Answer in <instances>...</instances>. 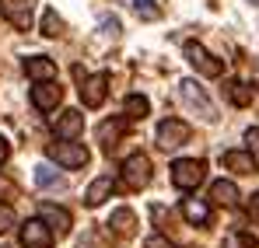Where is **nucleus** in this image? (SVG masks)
I'll return each mask as SVG.
<instances>
[{
	"label": "nucleus",
	"mask_w": 259,
	"mask_h": 248,
	"mask_svg": "<svg viewBox=\"0 0 259 248\" xmlns=\"http://www.w3.org/2000/svg\"><path fill=\"white\" fill-rule=\"evenodd\" d=\"M203 178H207V165L196 161V158H182V161L172 165V182H175V189H182V192L196 189Z\"/></svg>",
	"instance_id": "obj_1"
},
{
	"label": "nucleus",
	"mask_w": 259,
	"mask_h": 248,
	"mask_svg": "<svg viewBox=\"0 0 259 248\" xmlns=\"http://www.w3.org/2000/svg\"><path fill=\"white\" fill-rule=\"evenodd\" d=\"M123 185L126 189H147L151 185V158L147 154H130L123 161Z\"/></svg>",
	"instance_id": "obj_2"
},
{
	"label": "nucleus",
	"mask_w": 259,
	"mask_h": 248,
	"mask_svg": "<svg viewBox=\"0 0 259 248\" xmlns=\"http://www.w3.org/2000/svg\"><path fill=\"white\" fill-rule=\"evenodd\" d=\"M46 154L63 168H84L88 165V147L84 143H74V140H63V143H49Z\"/></svg>",
	"instance_id": "obj_3"
},
{
	"label": "nucleus",
	"mask_w": 259,
	"mask_h": 248,
	"mask_svg": "<svg viewBox=\"0 0 259 248\" xmlns=\"http://www.w3.org/2000/svg\"><path fill=\"white\" fill-rule=\"evenodd\" d=\"M186 60H189L193 70H200L203 77H221V74H224V63H221L217 56H210L200 42H186Z\"/></svg>",
	"instance_id": "obj_4"
},
{
	"label": "nucleus",
	"mask_w": 259,
	"mask_h": 248,
	"mask_svg": "<svg viewBox=\"0 0 259 248\" xmlns=\"http://www.w3.org/2000/svg\"><path fill=\"white\" fill-rule=\"evenodd\" d=\"M179 94H182V102L193 109V112H200V119H214V105H210V98L203 94V87L196 81H182L179 84Z\"/></svg>",
	"instance_id": "obj_5"
},
{
	"label": "nucleus",
	"mask_w": 259,
	"mask_h": 248,
	"mask_svg": "<svg viewBox=\"0 0 259 248\" xmlns=\"http://www.w3.org/2000/svg\"><path fill=\"white\" fill-rule=\"evenodd\" d=\"M105 94H109V74H95V77L81 81V102H84V109H102Z\"/></svg>",
	"instance_id": "obj_6"
},
{
	"label": "nucleus",
	"mask_w": 259,
	"mask_h": 248,
	"mask_svg": "<svg viewBox=\"0 0 259 248\" xmlns=\"http://www.w3.org/2000/svg\"><path fill=\"white\" fill-rule=\"evenodd\" d=\"M21 248H53V231L42 217L21 224Z\"/></svg>",
	"instance_id": "obj_7"
},
{
	"label": "nucleus",
	"mask_w": 259,
	"mask_h": 248,
	"mask_svg": "<svg viewBox=\"0 0 259 248\" xmlns=\"http://www.w3.org/2000/svg\"><path fill=\"white\" fill-rule=\"evenodd\" d=\"M0 14L21 32L32 28V0H0Z\"/></svg>",
	"instance_id": "obj_8"
},
{
	"label": "nucleus",
	"mask_w": 259,
	"mask_h": 248,
	"mask_svg": "<svg viewBox=\"0 0 259 248\" xmlns=\"http://www.w3.org/2000/svg\"><path fill=\"white\" fill-rule=\"evenodd\" d=\"M189 126L182 123V119H165V123L158 126V143L165 147V151H175V147H182L186 140H189Z\"/></svg>",
	"instance_id": "obj_9"
},
{
	"label": "nucleus",
	"mask_w": 259,
	"mask_h": 248,
	"mask_svg": "<svg viewBox=\"0 0 259 248\" xmlns=\"http://www.w3.org/2000/svg\"><path fill=\"white\" fill-rule=\"evenodd\" d=\"M60 98H63V91L53 81H39L32 87V105H35L39 112H53V109L60 105Z\"/></svg>",
	"instance_id": "obj_10"
},
{
	"label": "nucleus",
	"mask_w": 259,
	"mask_h": 248,
	"mask_svg": "<svg viewBox=\"0 0 259 248\" xmlns=\"http://www.w3.org/2000/svg\"><path fill=\"white\" fill-rule=\"evenodd\" d=\"M84 129V116L77 112V109H70V112H63L56 123H53V133L60 136V140H74L77 133Z\"/></svg>",
	"instance_id": "obj_11"
},
{
	"label": "nucleus",
	"mask_w": 259,
	"mask_h": 248,
	"mask_svg": "<svg viewBox=\"0 0 259 248\" xmlns=\"http://www.w3.org/2000/svg\"><path fill=\"white\" fill-rule=\"evenodd\" d=\"M25 74L32 81H56V63L49 56H28L25 60Z\"/></svg>",
	"instance_id": "obj_12"
},
{
	"label": "nucleus",
	"mask_w": 259,
	"mask_h": 248,
	"mask_svg": "<svg viewBox=\"0 0 259 248\" xmlns=\"http://www.w3.org/2000/svg\"><path fill=\"white\" fill-rule=\"evenodd\" d=\"M221 165L228 168V171H238V175H252V171L259 168L256 158H252V154H245V151H224Z\"/></svg>",
	"instance_id": "obj_13"
},
{
	"label": "nucleus",
	"mask_w": 259,
	"mask_h": 248,
	"mask_svg": "<svg viewBox=\"0 0 259 248\" xmlns=\"http://www.w3.org/2000/svg\"><path fill=\"white\" fill-rule=\"evenodd\" d=\"M39 213H42V220L49 224V231H56L60 238H63V234H70V213H67L63 207H49V203H46Z\"/></svg>",
	"instance_id": "obj_14"
},
{
	"label": "nucleus",
	"mask_w": 259,
	"mask_h": 248,
	"mask_svg": "<svg viewBox=\"0 0 259 248\" xmlns=\"http://www.w3.org/2000/svg\"><path fill=\"white\" fill-rule=\"evenodd\" d=\"M112 189H116V185H112V178H109V175L95 178V182L88 185V192H84V203H88V207H102V203L112 196Z\"/></svg>",
	"instance_id": "obj_15"
},
{
	"label": "nucleus",
	"mask_w": 259,
	"mask_h": 248,
	"mask_svg": "<svg viewBox=\"0 0 259 248\" xmlns=\"http://www.w3.org/2000/svg\"><path fill=\"white\" fill-rule=\"evenodd\" d=\"M210 200H214L217 207H235L238 203V185L228 182V178H217L214 185H210Z\"/></svg>",
	"instance_id": "obj_16"
},
{
	"label": "nucleus",
	"mask_w": 259,
	"mask_h": 248,
	"mask_svg": "<svg viewBox=\"0 0 259 248\" xmlns=\"http://www.w3.org/2000/svg\"><path fill=\"white\" fill-rule=\"evenodd\" d=\"M126 133V119H116V123H102L98 126V143L105 147V151H112L116 143H119V136Z\"/></svg>",
	"instance_id": "obj_17"
},
{
	"label": "nucleus",
	"mask_w": 259,
	"mask_h": 248,
	"mask_svg": "<svg viewBox=\"0 0 259 248\" xmlns=\"http://www.w3.org/2000/svg\"><path fill=\"white\" fill-rule=\"evenodd\" d=\"M182 217L189 224H210V207L203 200H182Z\"/></svg>",
	"instance_id": "obj_18"
},
{
	"label": "nucleus",
	"mask_w": 259,
	"mask_h": 248,
	"mask_svg": "<svg viewBox=\"0 0 259 248\" xmlns=\"http://www.w3.org/2000/svg\"><path fill=\"white\" fill-rule=\"evenodd\" d=\"M228 98H231V105H238V109H245V105H252V98H256V91L249 87L245 81H231L228 84Z\"/></svg>",
	"instance_id": "obj_19"
},
{
	"label": "nucleus",
	"mask_w": 259,
	"mask_h": 248,
	"mask_svg": "<svg viewBox=\"0 0 259 248\" xmlns=\"http://www.w3.org/2000/svg\"><path fill=\"white\" fill-rule=\"evenodd\" d=\"M109 227H112L116 234H133V227H137L133 210H116V213L109 217Z\"/></svg>",
	"instance_id": "obj_20"
},
{
	"label": "nucleus",
	"mask_w": 259,
	"mask_h": 248,
	"mask_svg": "<svg viewBox=\"0 0 259 248\" xmlns=\"http://www.w3.org/2000/svg\"><path fill=\"white\" fill-rule=\"evenodd\" d=\"M35 185H39V189H63V178L49 165H39L35 168Z\"/></svg>",
	"instance_id": "obj_21"
},
{
	"label": "nucleus",
	"mask_w": 259,
	"mask_h": 248,
	"mask_svg": "<svg viewBox=\"0 0 259 248\" xmlns=\"http://www.w3.org/2000/svg\"><path fill=\"white\" fill-rule=\"evenodd\" d=\"M147 112H151V102H147L144 94H130L126 98V116L130 119H144Z\"/></svg>",
	"instance_id": "obj_22"
},
{
	"label": "nucleus",
	"mask_w": 259,
	"mask_h": 248,
	"mask_svg": "<svg viewBox=\"0 0 259 248\" xmlns=\"http://www.w3.org/2000/svg\"><path fill=\"white\" fill-rule=\"evenodd\" d=\"M224 248H256V238L245 234V231H231V234L224 238Z\"/></svg>",
	"instance_id": "obj_23"
},
{
	"label": "nucleus",
	"mask_w": 259,
	"mask_h": 248,
	"mask_svg": "<svg viewBox=\"0 0 259 248\" xmlns=\"http://www.w3.org/2000/svg\"><path fill=\"white\" fill-rule=\"evenodd\" d=\"M60 28H63V21L56 18V11H46V14H42V35H46V39H56Z\"/></svg>",
	"instance_id": "obj_24"
},
{
	"label": "nucleus",
	"mask_w": 259,
	"mask_h": 248,
	"mask_svg": "<svg viewBox=\"0 0 259 248\" xmlns=\"http://www.w3.org/2000/svg\"><path fill=\"white\" fill-rule=\"evenodd\" d=\"M133 11H137L144 21H158V18H161V11L154 7V0H133Z\"/></svg>",
	"instance_id": "obj_25"
},
{
	"label": "nucleus",
	"mask_w": 259,
	"mask_h": 248,
	"mask_svg": "<svg viewBox=\"0 0 259 248\" xmlns=\"http://www.w3.org/2000/svg\"><path fill=\"white\" fill-rule=\"evenodd\" d=\"M14 224H18V217H14V210L7 207V203H4V207H0V234H7V231H11Z\"/></svg>",
	"instance_id": "obj_26"
},
{
	"label": "nucleus",
	"mask_w": 259,
	"mask_h": 248,
	"mask_svg": "<svg viewBox=\"0 0 259 248\" xmlns=\"http://www.w3.org/2000/svg\"><path fill=\"white\" fill-rule=\"evenodd\" d=\"M144 248H175V245H172V241H165L161 234H151V238L144 241Z\"/></svg>",
	"instance_id": "obj_27"
},
{
	"label": "nucleus",
	"mask_w": 259,
	"mask_h": 248,
	"mask_svg": "<svg viewBox=\"0 0 259 248\" xmlns=\"http://www.w3.org/2000/svg\"><path fill=\"white\" fill-rule=\"evenodd\" d=\"M102 28H105V32H112V35H116V32H119V21H116V18H105V21H102Z\"/></svg>",
	"instance_id": "obj_28"
},
{
	"label": "nucleus",
	"mask_w": 259,
	"mask_h": 248,
	"mask_svg": "<svg viewBox=\"0 0 259 248\" xmlns=\"http://www.w3.org/2000/svg\"><path fill=\"white\" fill-rule=\"evenodd\" d=\"M249 213H252V220H256V224H259V192H256V196H252V203H249Z\"/></svg>",
	"instance_id": "obj_29"
},
{
	"label": "nucleus",
	"mask_w": 259,
	"mask_h": 248,
	"mask_svg": "<svg viewBox=\"0 0 259 248\" xmlns=\"http://www.w3.org/2000/svg\"><path fill=\"white\" fill-rule=\"evenodd\" d=\"M245 140H249V147H256V151H259V129H249Z\"/></svg>",
	"instance_id": "obj_30"
},
{
	"label": "nucleus",
	"mask_w": 259,
	"mask_h": 248,
	"mask_svg": "<svg viewBox=\"0 0 259 248\" xmlns=\"http://www.w3.org/2000/svg\"><path fill=\"white\" fill-rule=\"evenodd\" d=\"M4 161H7V140L0 136V165H4Z\"/></svg>",
	"instance_id": "obj_31"
}]
</instances>
